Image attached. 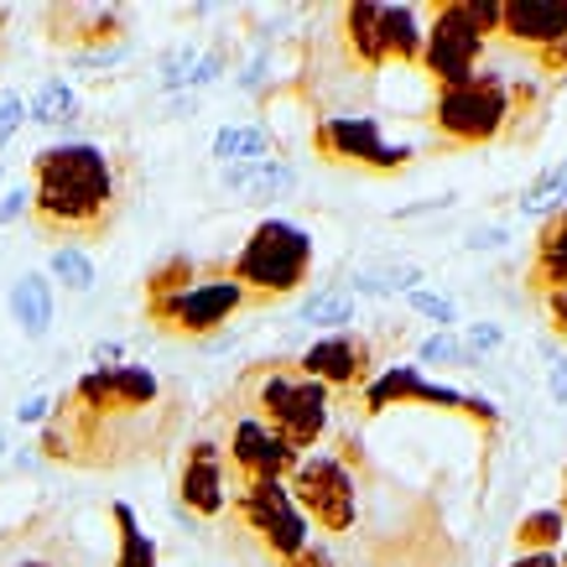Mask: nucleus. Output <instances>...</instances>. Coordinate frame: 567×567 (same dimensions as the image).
I'll return each instance as SVG.
<instances>
[{
	"mask_svg": "<svg viewBox=\"0 0 567 567\" xmlns=\"http://www.w3.org/2000/svg\"><path fill=\"white\" fill-rule=\"evenodd\" d=\"M11 312H17V323L42 339L52 323V281L48 276H21L17 287H11Z\"/></svg>",
	"mask_w": 567,
	"mask_h": 567,
	"instance_id": "nucleus-18",
	"label": "nucleus"
},
{
	"mask_svg": "<svg viewBox=\"0 0 567 567\" xmlns=\"http://www.w3.org/2000/svg\"><path fill=\"white\" fill-rule=\"evenodd\" d=\"M52 276H63L73 292H89V287H94V266H89V256L79 245H58V250H52Z\"/></svg>",
	"mask_w": 567,
	"mask_h": 567,
	"instance_id": "nucleus-22",
	"label": "nucleus"
},
{
	"mask_svg": "<svg viewBox=\"0 0 567 567\" xmlns=\"http://www.w3.org/2000/svg\"><path fill=\"white\" fill-rule=\"evenodd\" d=\"M516 115V94L505 89L495 73H474L468 84L443 89L432 104V141L443 152H464V146H489L505 136V125Z\"/></svg>",
	"mask_w": 567,
	"mask_h": 567,
	"instance_id": "nucleus-7",
	"label": "nucleus"
},
{
	"mask_svg": "<svg viewBox=\"0 0 567 567\" xmlns=\"http://www.w3.org/2000/svg\"><path fill=\"white\" fill-rule=\"evenodd\" d=\"M235 312H245V292L224 260H167L146 276V323L167 339H214Z\"/></svg>",
	"mask_w": 567,
	"mask_h": 567,
	"instance_id": "nucleus-3",
	"label": "nucleus"
},
{
	"mask_svg": "<svg viewBox=\"0 0 567 567\" xmlns=\"http://www.w3.org/2000/svg\"><path fill=\"white\" fill-rule=\"evenodd\" d=\"M489 37H495V6L447 0V6L432 11V32H422V58H416V69L437 84V94H443V89H458L474 79Z\"/></svg>",
	"mask_w": 567,
	"mask_h": 567,
	"instance_id": "nucleus-6",
	"label": "nucleus"
},
{
	"mask_svg": "<svg viewBox=\"0 0 567 567\" xmlns=\"http://www.w3.org/2000/svg\"><path fill=\"white\" fill-rule=\"evenodd\" d=\"M0 443H6V437H0Z\"/></svg>",
	"mask_w": 567,
	"mask_h": 567,
	"instance_id": "nucleus-33",
	"label": "nucleus"
},
{
	"mask_svg": "<svg viewBox=\"0 0 567 567\" xmlns=\"http://www.w3.org/2000/svg\"><path fill=\"white\" fill-rule=\"evenodd\" d=\"M375 37H380V58L385 63H416L422 58V32H416V11L412 6H380L375 17Z\"/></svg>",
	"mask_w": 567,
	"mask_h": 567,
	"instance_id": "nucleus-17",
	"label": "nucleus"
},
{
	"mask_svg": "<svg viewBox=\"0 0 567 567\" xmlns=\"http://www.w3.org/2000/svg\"><path fill=\"white\" fill-rule=\"evenodd\" d=\"M401 395H416V401H432V406H458V412H468V416H489V412H484V401H474V395L437 391V385H422L412 370H391L380 385H370V395H364V412H380V406H391V401H401Z\"/></svg>",
	"mask_w": 567,
	"mask_h": 567,
	"instance_id": "nucleus-16",
	"label": "nucleus"
},
{
	"mask_svg": "<svg viewBox=\"0 0 567 567\" xmlns=\"http://www.w3.org/2000/svg\"><path fill=\"white\" fill-rule=\"evenodd\" d=\"M214 156H224V162H229V156L266 162V156H271V141H266V131H240V125H235V131H219V136H214Z\"/></svg>",
	"mask_w": 567,
	"mask_h": 567,
	"instance_id": "nucleus-20",
	"label": "nucleus"
},
{
	"mask_svg": "<svg viewBox=\"0 0 567 567\" xmlns=\"http://www.w3.org/2000/svg\"><path fill=\"white\" fill-rule=\"evenodd\" d=\"M375 339L370 333H333V339H323V344H312L302 360H297V370L308 380H318L328 395H354L370 385V375H375Z\"/></svg>",
	"mask_w": 567,
	"mask_h": 567,
	"instance_id": "nucleus-12",
	"label": "nucleus"
},
{
	"mask_svg": "<svg viewBox=\"0 0 567 567\" xmlns=\"http://www.w3.org/2000/svg\"><path fill=\"white\" fill-rule=\"evenodd\" d=\"M235 287L245 292V312L287 302V297L308 281L312 271V240L287 219H266L256 224V235L240 245V256L224 260Z\"/></svg>",
	"mask_w": 567,
	"mask_h": 567,
	"instance_id": "nucleus-5",
	"label": "nucleus"
},
{
	"mask_svg": "<svg viewBox=\"0 0 567 567\" xmlns=\"http://www.w3.org/2000/svg\"><path fill=\"white\" fill-rule=\"evenodd\" d=\"M245 401H250L245 412L256 416L260 427L271 432L292 458L318 453V443L328 437V406H333V395H328L318 380L302 375L297 360L256 364L250 380H245Z\"/></svg>",
	"mask_w": 567,
	"mask_h": 567,
	"instance_id": "nucleus-4",
	"label": "nucleus"
},
{
	"mask_svg": "<svg viewBox=\"0 0 567 567\" xmlns=\"http://www.w3.org/2000/svg\"><path fill=\"white\" fill-rule=\"evenodd\" d=\"M21 208H27V188H17L11 198H6V204H0V224H11V219L21 214Z\"/></svg>",
	"mask_w": 567,
	"mask_h": 567,
	"instance_id": "nucleus-28",
	"label": "nucleus"
},
{
	"mask_svg": "<svg viewBox=\"0 0 567 567\" xmlns=\"http://www.w3.org/2000/svg\"><path fill=\"white\" fill-rule=\"evenodd\" d=\"M495 37L536 58L551 79L567 73V0H505L495 6Z\"/></svg>",
	"mask_w": 567,
	"mask_h": 567,
	"instance_id": "nucleus-9",
	"label": "nucleus"
},
{
	"mask_svg": "<svg viewBox=\"0 0 567 567\" xmlns=\"http://www.w3.org/2000/svg\"><path fill=\"white\" fill-rule=\"evenodd\" d=\"M551 391L567 395V370H557V375H551Z\"/></svg>",
	"mask_w": 567,
	"mask_h": 567,
	"instance_id": "nucleus-31",
	"label": "nucleus"
},
{
	"mask_svg": "<svg viewBox=\"0 0 567 567\" xmlns=\"http://www.w3.org/2000/svg\"><path fill=\"white\" fill-rule=\"evenodd\" d=\"M511 567H563V563H557V557H547V551H542V557H520V563H511Z\"/></svg>",
	"mask_w": 567,
	"mask_h": 567,
	"instance_id": "nucleus-30",
	"label": "nucleus"
},
{
	"mask_svg": "<svg viewBox=\"0 0 567 567\" xmlns=\"http://www.w3.org/2000/svg\"><path fill=\"white\" fill-rule=\"evenodd\" d=\"M292 453L276 443L271 432L260 427L256 416L235 412V422H229V443H224V468H229V480L235 484H260V480H287L292 474Z\"/></svg>",
	"mask_w": 567,
	"mask_h": 567,
	"instance_id": "nucleus-13",
	"label": "nucleus"
},
{
	"mask_svg": "<svg viewBox=\"0 0 567 567\" xmlns=\"http://www.w3.org/2000/svg\"><path fill=\"white\" fill-rule=\"evenodd\" d=\"M453 354H464L453 339H432V344H422V360H453Z\"/></svg>",
	"mask_w": 567,
	"mask_h": 567,
	"instance_id": "nucleus-27",
	"label": "nucleus"
},
{
	"mask_svg": "<svg viewBox=\"0 0 567 567\" xmlns=\"http://www.w3.org/2000/svg\"><path fill=\"white\" fill-rule=\"evenodd\" d=\"M281 567H333V557H328L323 547H312V542H308V547L297 551V557H287Z\"/></svg>",
	"mask_w": 567,
	"mask_h": 567,
	"instance_id": "nucleus-26",
	"label": "nucleus"
},
{
	"mask_svg": "<svg viewBox=\"0 0 567 567\" xmlns=\"http://www.w3.org/2000/svg\"><path fill=\"white\" fill-rule=\"evenodd\" d=\"M557 536H563V516H557V511H542V516H526L516 526V542L526 551H532V557H542V551L551 547V542H557Z\"/></svg>",
	"mask_w": 567,
	"mask_h": 567,
	"instance_id": "nucleus-21",
	"label": "nucleus"
},
{
	"mask_svg": "<svg viewBox=\"0 0 567 567\" xmlns=\"http://www.w3.org/2000/svg\"><path fill=\"white\" fill-rule=\"evenodd\" d=\"M287 495H292L297 516L312 520L323 536H349L360 526V484L333 453H308L297 458L287 474Z\"/></svg>",
	"mask_w": 567,
	"mask_h": 567,
	"instance_id": "nucleus-8",
	"label": "nucleus"
},
{
	"mask_svg": "<svg viewBox=\"0 0 567 567\" xmlns=\"http://www.w3.org/2000/svg\"><path fill=\"white\" fill-rule=\"evenodd\" d=\"M73 110H79V100H73V89L58 84V79H48V84H42V94L27 104V115H32V121H42V125L73 121Z\"/></svg>",
	"mask_w": 567,
	"mask_h": 567,
	"instance_id": "nucleus-19",
	"label": "nucleus"
},
{
	"mask_svg": "<svg viewBox=\"0 0 567 567\" xmlns=\"http://www.w3.org/2000/svg\"><path fill=\"white\" fill-rule=\"evenodd\" d=\"M21 121H27V100H21V94H0V146L17 136Z\"/></svg>",
	"mask_w": 567,
	"mask_h": 567,
	"instance_id": "nucleus-24",
	"label": "nucleus"
},
{
	"mask_svg": "<svg viewBox=\"0 0 567 567\" xmlns=\"http://www.w3.org/2000/svg\"><path fill=\"white\" fill-rule=\"evenodd\" d=\"M177 422H183L177 385L141 364H115L84 375L58 401L52 427L42 432V453L52 464L73 468H125L136 458L167 453Z\"/></svg>",
	"mask_w": 567,
	"mask_h": 567,
	"instance_id": "nucleus-1",
	"label": "nucleus"
},
{
	"mask_svg": "<svg viewBox=\"0 0 567 567\" xmlns=\"http://www.w3.org/2000/svg\"><path fill=\"white\" fill-rule=\"evenodd\" d=\"M308 318L312 323H354V302H349V297H333V292H318L308 302Z\"/></svg>",
	"mask_w": 567,
	"mask_h": 567,
	"instance_id": "nucleus-23",
	"label": "nucleus"
},
{
	"mask_svg": "<svg viewBox=\"0 0 567 567\" xmlns=\"http://www.w3.org/2000/svg\"><path fill=\"white\" fill-rule=\"evenodd\" d=\"M177 499L204 520H214L224 505H229V468H224V447L214 443V437H193V443L183 447V464H177Z\"/></svg>",
	"mask_w": 567,
	"mask_h": 567,
	"instance_id": "nucleus-14",
	"label": "nucleus"
},
{
	"mask_svg": "<svg viewBox=\"0 0 567 567\" xmlns=\"http://www.w3.org/2000/svg\"><path fill=\"white\" fill-rule=\"evenodd\" d=\"M48 416V401H32V406H21V422H42Z\"/></svg>",
	"mask_w": 567,
	"mask_h": 567,
	"instance_id": "nucleus-29",
	"label": "nucleus"
},
{
	"mask_svg": "<svg viewBox=\"0 0 567 567\" xmlns=\"http://www.w3.org/2000/svg\"><path fill=\"white\" fill-rule=\"evenodd\" d=\"M125 208V173L121 162L89 146H48L32 156V188H27V219L42 240H104Z\"/></svg>",
	"mask_w": 567,
	"mask_h": 567,
	"instance_id": "nucleus-2",
	"label": "nucleus"
},
{
	"mask_svg": "<svg viewBox=\"0 0 567 567\" xmlns=\"http://www.w3.org/2000/svg\"><path fill=\"white\" fill-rule=\"evenodd\" d=\"M17 567H48V563H17Z\"/></svg>",
	"mask_w": 567,
	"mask_h": 567,
	"instance_id": "nucleus-32",
	"label": "nucleus"
},
{
	"mask_svg": "<svg viewBox=\"0 0 567 567\" xmlns=\"http://www.w3.org/2000/svg\"><path fill=\"white\" fill-rule=\"evenodd\" d=\"M532 292L536 297H557L567 292V208L551 214L536 235V256H532Z\"/></svg>",
	"mask_w": 567,
	"mask_h": 567,
	"instance_id": "nucleus-15",
	"label": "nucleus"
},
{
	"mask_svg": "<svg viewBox=\"0 0 567 567\" xmlns=\"http://www.w3.org/2000/svg\"><path fill=\"white\" fill-rule=\"evenodd\" d=\"M563 567H567V563H563Z\"/></svg>",
	"mask_w": 567,
	"mask_h": 567,
	"instance_id": "nucleus-34",
	"label": "nucleus"
},
{
	"mask_svg": "<svg viewBox=\"0 0 567 567\" xmlns=\"http://www.w3.org/2000/svg\"><path fill=\"white\" fill-rule=\"evenodd\" d=\"M412 308L437 318V323H453V302H443V297H412Z\"/></svg>",
	"mask_w": 567,
	"mask_h": 567,
	"instance_id": "nucleus-25",
	"label": "nucleus"
},
{
	"mask_svg": "<svg viewBox=\"0 0 567 567\" xmlns=\"http://www.w3.org/2000/svg\"><path fill=\"white\" fill-rule=\"evenodd\" d=\"M312 146L323 152V162L364 167V173H401V167L412 162V152L385 146L375 121H364V115H328V121L312 131Z\"/></svg>",
	"mask_w": 567,
	"mask_h": 567,
	"instance_id": "nucleus-11",
	"label": "nucleus"
},
{
	"mask_svg": "<svg viewBox=\"0 0 567 567\" xmlns=\"http://www.w3.org/2000/svg\"><path fill=\"white\" fill-rule=\"evenodd\" d=\"M235 499V516L256 532V542L271 551L276 563H287L308 547V520L297 516L292 495H287V480H260V484H235L229 489Z\"/></svg>",
	"mask_w": 567,
	"mask_h": 567,
	"instance_id": "nucleus-10",
	"label": "nucleus"
}]
</instances>
